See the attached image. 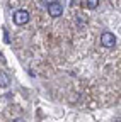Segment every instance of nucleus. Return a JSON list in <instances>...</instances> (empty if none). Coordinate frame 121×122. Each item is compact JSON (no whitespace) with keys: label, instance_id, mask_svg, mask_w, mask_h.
Segmentation results:
<instances>
[{"label":"nucleus","instance_id":"obj_1","mask_svg":"<svg viewBox=\"0 0 121 122\" xmlns=\"http://www.w3.org/2000/svg\"><path fill=\"white\" fill-rule=\"evenodd\" d=\"M29 17H31V15H29V12L26 10V9H19V10H16L14 12V22H16L17 25H22V24H27L29 22Z\"/></svg>","mask_w":121,"mask_h":122},{"label":"nucleus","instance_id":"obj_2","mask_svg":"<svg viewBox=\"0 0 121 122\" xmlns=\"http://www.w3.org/2000/svg\"><path fill=\"white\" fill-rule=\"evenodd\" d=\"M101 44L104 46V48H114L116 46V36L113 34V32H102V36H101Z\"/></svg>","mask_w":121,"mask_h":122},{"label":"nucleus","instance_id":"obj_3","mask_svg":"<svg viewBox=\"0 0 121 122\" xmlns=\"http://www.w3.org/2000/svg\"><path fill=\"white\" fill-rule=\"evenodd\" d=\"M48 12L51 17H60L63 14V4L62 2H50L48 4Z\"/></svg>","mask_w":121,"mask_h":122},{"label":"nucleus","instance_id":"obj_4","mask_svg":"<svg viewBox=\"0 0 121 122\" xmlns=\"http://www.w3.org/2000/svg\"><path fill=\"white\" fill-rule=\"evenodd\" d=\"M9 83H10L9 75H7V73H0V86L5 88V86H9Z\"/></svg>","mask_w":121,"mask_h":122},{"label":"nucleus","instance_id":"obj_5","mask_svg":"<svg viewBox=\"0 0 121 122\" xmlns=\"http://www.w3.org/2000/svg\"><path fill=\"white\" fill-rule=\"evenodd\" d=\"M85 5H87L89 9H96V7L99 5V2H97V0H92V2H85Z\"/></svg>","mask_w":121,"mask_h":122},{"label":"nucleus","instance_id":"obj_6","mask_svg":"<svg viewBox=\"0 0 121 122\" xmlns=\"http://www.w3.org/2000/svg\"><path fill=\"white\" fill-rule=\"evenodd\" d=\"M14 122H26V120H22V119H16Z\"/></svg>","mask_w":121,"mask_h":122},{"label":"nucleus","instance_id":"obj_7","mask_svg":"<svg viewBox=\"0 0 121 122\" xmlns=\"http://www.w3.org/2000/svg\"><path fill=\"white\" fill-rule=\"evenodd\" d=\"M116 122H121V120H119V119H118V120H116Z\"/></svg>","mask_w":121,"mask_h":122}]
</instances>
